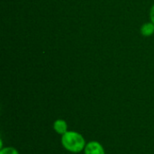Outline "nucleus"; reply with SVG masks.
Segmentation results:
<instances>
[{
  "instance_id": "obj_1",
  "label": "nucleus",
  "mask_w": 154,
  "mask_h": 154,
  "mask_svg": "<svg viewBox=\"0 0 154 154\" xmlns=\"http://www.w3.org/2000/svg\"><path fill=\"white\" fill-rule=\"evenodd\" d=\"M61 143L67 151L71 152H79L86 147V142L83 136L73 131H68L62 135Z\"/></svg>"
},
{
  "instance_id": "obj_2",
  "label": "nucleus",
  "mask_w": 154,
  "mask_h": 154,
  "mask_svg": "<svg viewBox=\"0 0 154 154\" xmlns=\"http://www.w3.org/2000/svg\"><path fill=\"white\" fill-rule=\"evenodd\" d=\"M85 154H106L103 146L97 142H89L84 149Z\"/></svg>"
},
{
  "instance_id": "obj_3",
  "label": "nucleus",
  "mask_w": 154,
  "mask_h": 154,
  "mask_svg": "<svg viewBox=\"0 0 154 154\" xmlns=\"http://www.w3.org/2000/svg\"><path fill=\"white\" fill-rule=\"evenodd\" d=\"M53 128L57 134H60L62 135L68 132V125L64 120H61V119H58L54 122Z\"/></svg>"
},
{
  "instance_id": "obj_4",
  "label": "nucleus",
  "mask_w": 154,
  "mask_h": 154,
  "mask_svg": "<svg viewBox=\"0 0 154 154\" xmlns=\"http://www.w3.org/2000/svg\"><path fill=\"white\" fill-rule=\"evenodd\" d=\"M141 33L144 37H150L154 33V23L152 22L145 23L141 27Z\"/></svg>"
},
{
  "instance_id": "obj_5",
  "label": "nucleus",
  "mask_w": 154,
  "mask_h": 154,
  "mask_svg": "<svg viewBox=\"0 0 154 154\" xmlns=\"http://www.w3.org/2000/svg\"><path fill=\"white\" fill-rule=\"evenodd\" d=\"M0 154H19L17 150H15L13 147H7V148H3L0 151Z\"/></svg>"
},
{
  "instance_id": "obj_6",
  "label": "nucleus",
  "mask_w": 154,
  "mask_h": 154,
  "mask_svg": "<svg viewBox=\"0 0 154 154\" xmlns=\"http://www.w3.org/2000/svg\"><path fill=\"white\" fill-rule=\"evenodd\" d=\"M150 20H151L152 23H154V5L150 9Z\"/></svg>"
}]
</instances>
